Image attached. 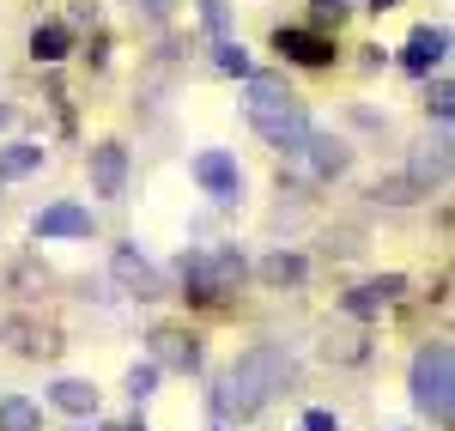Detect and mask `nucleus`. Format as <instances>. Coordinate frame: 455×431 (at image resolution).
<instances>
[{"mask_svg":"<svg viewBox=\"0 0 455 431\" xmlns=\"http://www.w3.org/2000/svg\"><path fill=\"white\" fill-rule=\"evenodd\" d=\"M249 122L274 152H304L310 140V116L298 104V92L274 73H249Z\"/></svg>","mask_w":455,"mask_h":431,"instance_id":"nucleus-2","label":"nucleus"},{"mask_svg":"<svg viewBox=\"0 0 455 431\" xmlns=\"http://www.w3.org/2000/svg\"><path fill=\"white\" fill-rule=\"evenodd\" d=\"M49 401H55L61 413H73V419H85V413H98V389H92V383H79V377H61V383L49 389Z\"/></svg>","mask_w":455,"mask_h":431,"instance_id":"nucleus-15","label":"nucleus"},{"mask_svg":"<svg viewBox=\"0 0 455 431\" xmlns=\"http://www.w3.org/2000/svg\"><path fill=\"white\" fill-rule=\"evenodd\" d=\"M140 6H146V19H171L176 12V0H140Z\"/></svg>","mask_w":455,"mask_h":431,"instance_id":"nucleus-27","label":"nucleus"},{"mask_svg":"<svg viewBox=\"0 0 455 431\" xmlns=\"http://www.w3.org/2000/svg\"><path fill=\"white\" fill-rule=\"evenodd\" d=\"M195 182H201L207 195H219V201H237V195H243V171H237L231 152H201V158H195Z\"/></svg>","mask_w":455,"mask_h":431,"instance_id":"nucleus-5","label":"nucleus"},{"mask_svg":"<svg viewBox=\"0 0 455 431\" xmlns=\"http://www.w3.org/2000/svg\"><path fill=\"white\" fill-rule=\"evenodd\" d=\"M219 68L237 73V79H249V49H243V43H231V36H219Z\"/></svg>","mask_w":455,"mask_h":431,"instance_id":"nucleus-22","label":"nucleus"},{"mask_svg":"<svg viewBox=\"0 0 455 431\" xmlns=\"http://www.w3.org/2000/svg\"><path fill=\"white\" fill-rule=\"evenodd\" d=\"M201 19H207V31H212V36L231 31V6H225V0H201Z\"/></svg>","mask_w":455,"mask_h":431,"instance_id":"nucleus-24","label":"nucleus"},{"mask_svg":"<svg viewBox=\"0 0 455 431\" xmlns=\"http://www.w3.org/2000/svg\"><path fill=\"white\" fill-rule=\"evenodd\" d=\"M425 188L413 177H388V182H377V201H388V207H407V201H419Z\"/></svg>","mask_w":455,"mask_h":431,"instance_id":"nucleus-21","label":"nucleus"},{"mask_svg":"<svg viewBox=\"0 0 455 431\" xmlns=\"http://www.w3.org/2000/svg\"><path fill=\"white\" fill-rule=\"evenodd\" d=\"M304 431H340V419L322 413V407H310V413H304Z\"/></svg>","mask_w":455,"mask_h":431,"instance_id":"nucleus-26","label":"nucleus"},{"mask_svg":"<svg viewBox=\"0 0 455 431\" xmlns=\"http://www.w3.org/2000/svg\"><path fill=\"white\" fill-rule=\"evenodd\" d=\"M274 49H280L285 61H304V68H328V61H334V43L315 36V31H298V25L274 36Z\"/></svg>","mask_w":455,"mask_h":431,"instance_id":"nucleus-8","label":"nucleus"},{"mask_svg":"<svg viewBox=\"0 0 455 431\" xmlns=\"http://www.w3.org/2000/svg\"><path fill=\"white\" fill-rule=\"evenodd\" d=\"M243 280H249V261L237 250L182 255V286H188V298H225V291H237Z\"/></svg>","mask_w":455,"mask_h":431,"instance_id":"nucleus-4","label":"nucleus"},{"mask_svg":"<svg viewBox=\"0 0 455 431\" xmlns=\"http://www.w3.org/2000/svg\"><path fill=\"white\" fill-rule=\"evenodd\" d=\"M291 377H298L291 353L274 347V340H261V347H249L243 359L225 371V383H219V413H225V419H255Z\"/></svg>","mask_w":455,"mask_h":431,"instance_id":"nucleus-1","label":"nucleus"},{"mask_svg":"<svg viewBox=\"0 0 455 431\" xmlns=\"http://www.w3.org/2000/svg\"><path fill=\"white\" fill-rule=\"evenodd\" d=\"M152 364H171V371H195V364H201V347H195V334L158 328V334H152Z\"/></svg>","mask_w":455,"mask_h":431,"instance_id":"nucleus-9","label":"nucleus"},{"mask_svg":"<svg viewBox=\"0 0 455 431\" xmlns=\"http://www.w3.org/2000/svg\"><path fill=\"white\" fill-rule=\"evenodd\" d=\"M36 426H43L36 401H25V395H0V431H36Z\"/></svg>","mask_w":455,"mask_h":431,"instance_id":"nucleus-18","label":"nucleus"},{"mask_svg":"<svg viewBox=\"0 0 455 431\" xmlns=\"http://www.w3.org/2000/svg\"><path fill=\"white\" fill-rule=\"evenodd\" d=\"M152 389H158V364H134V371H128V395L146 401Z\"/></svg>","mask_w":455,"mask_h":431,"instance_id":"nucleus-23","label":"nucleus"},{"mask_svg":"<svg viewBox=\"0 0 455 431\" xmlns=\"http://www.w3.org/2000/svg\"><path fill=\"white\" fill-rule=\"evenodd\" d=\"M340 12H347L340 0H315V19H340Z\"/></svg>","mask_w":455,"mask_h":431,"instance_id":"nucleus-28","label":"nucleus"},{"mask_svg":"<svg viewBox=\"0 0 455 431\" xmlns=\"http://www.w3.org/2000/svg\"><path fill=\"white\" fill-rule=\"evenodd\" d=\"M443 49H450V31H443V25H425V31H413V43H407L401 61H407L413 73H431L437 61H443Z\"/></svg>","mask_w":455,"mask_h":431,"instance_id":"nucleus-12","label":"nucleus"},{"mask_svg":"<svg viewBox=\"0 0 455 431\" xmlns=\"http://www.w3.org/2000/svg\"><path fill=\"white\" fill-rule=\"evenodd\" d=\"M401 291H407V280H401V274H383V280H371V286L347 291V316H377V310L395 304Z\"/></svg>","mask_w":455,"mask_h":431,"instance_id":"nucleus-10","label":"nucleus"},{"mask_svg":"<svg viewBox=\"0 0 455 431\" xmlns=\"http://www.w3.org/2000/svg\"><path fill=\"white\" fill-rule=\"evenodd\" d=\"M304 274H310V267H304V255H267V261H261V280H267V286H304Z\"/></svg>","mask_w":455,"mask_h":431,"instance_id":"nucleus-17","label":"nucleus"},{"mask_svg":"<svg viewBox=\"0 0 455 431\" xmlns=\"http://www.w3.org/2000/svg\"><path fill=\"white\" fill-rule=\"evenodd\" d=\"M304 152L315 158V177H340V171L352 164V146L347 140H328V134H310V140H304Z\"/></svg>","mask_w":455,"mask_h":431,"instance_id":"nucleus-14","label":"nucleus"},{"mask_svg":"<svg viewBox=\"0 0 455 431\" xmlns=\"http://www.w3.org/2000/svg\"><path fill=\"white\" fill-rule=\"evenodd\" d=\"M116 280L134 291V298H164V280H158V267H146L134 250H116Z\"/></svg>","mask_w":455,"mask_h":431,"instance_id":"nucleus-11","label":"nucleus"},{"mask_svg":"<svg viewBox=\"0 0 455 431\" xmlns=\"http://www.w3.org/2000/svg\"><path fill=\"white\" fill-rule=\"evenodd\" d=\"M36 237H92V213L85 207H73V201H55V207H43L31 219Z\"/></svg>","mask_w":455,"mask_h":431,"instance_id":"nucleus-7","label":"nucleus"},{"mask_svg":"<svg viewBox=\"0 0 455 431\" xmlns=\"http://www.w3.org/2000/svg\"><path fill=\"white\" fill-rule=\"evenodd\" d=\"M322 359L358 364V359H364V334H328V340H322Z\"/></svg>","mask_w":455,"mask_h":431,"instance_id":"nucleus-20","label":"nucleus"},{"mask_svg":"<svg viewBox=\"0 0 455 431\" xmlns=\"http://www.w3.org/2000/svg\"><path fill=\"white\" fill-rule=\"evenodd\" d=\"M31 55L36 61H61V55H68V25H36L31 31Z\"/></svg>","mask_w":455,"mask_h":431,"instance_id":"nucleus-19","label":"nucleus"},{"mask_svg":"<svg viewBox=\"0 0 455 431\" xmlns=\"http://www.w3.org/2000/svg\"><path fill=\"white\" fill-rule=\"evenodd\" d=\"M92 188H98L104 201H116V195L128 188V146L122 140L92 146Z\"/></svg>","mask_w":455,"mask_h":431,"instance_id":"nucleus-6","label":"nucleus"},{"mask_svg":"<svg viewBox=\"0 0 455 431\" xmlns=\"http://www.w3.org/2000/svg\"><path fill=\"white\" fill-rule=\"evenodd\" d=\"M425 104H431V116H437V122H443V116H450V79H437V85H431V98H425Z\"/></svg>","mask_w":455,"mask_h":431,"instance_id":"nucleus-25","label":"nucleus"},{"mask_svg":"<svg viewBox=\"0 0 455 431\" xmlns=\"http://www.w3.org/2000/svg\"><path fill=\"white\" fill-rule=\"evenodd\" d=\"M413 401H419V413H431L437 426H450V413H455V353H450V340H431L419 359H413Z\"/></svg>","mask_w":455,"mask_h":431,"instance_id":"nucleus-3","label":"nucleus"},{"mask_svg":"<svg viewBox=\"0 0 455 431\" xmlns=\"http://www.w3.org/2000/svg\"><path fill=\"white\" fill-rule=\"evenodd\" d=\"M413 182L419 188H443L450 182V134H437V146H425L413 158Z\"/></svg>","mask_w":455,"mask_h":431,"instance_id":"nucleus-13","label":"nucleus"},{"mask_svg":"<svg viewBox=\"0 0 455 431\" xmlns=\"http://www.w3.org/2000/svg\"><path fill=\"white\" fill-rule=\"evenodd\" d=\"M36 164H43V146H31V140H19V146H0V182H12V177H31Z\"/></svg>","mask_w":455,"mask_h":431,"instance_id":"nucleus-16","label":"nucleus"}]
</instances>
